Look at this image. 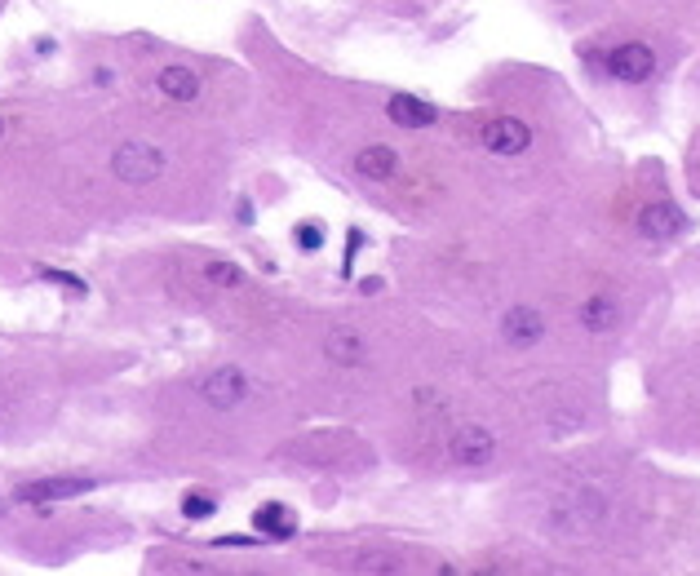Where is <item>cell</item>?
I'll use <instances>...</instances> for the list:
<instances>
[{
  "label": "cell",
  "mask_w": 700,
  "mask_h": 576,
  "mask_svg": "<svg viewBox=\"0 0 700 576\" xmlns=\"http://www.w3.org/2000/svg\"><path fill=\"white\" fill-rule=\"evenodd\" d=\"M204 280L218 284V288H240L244 284V271L235 262H209V266H204Z\"/></svg>",
  "instance_id": "obj_15"
},
{
  "label": "cell",
  "mask_w": 700,
  "mask_h": 576,
  "mask_svg": "<svg viewBox=\"0 0 700 576\" xmlns=\"http://www.w3.org/2000/svg\"><path fill=\"white\" fill-rule=\"evenodd\" d=\"M324 355L342 368H359L368 359V342L355 333V328H333V333L324 337Z\"/></svg>",
  "instance_id": "obj_10"
},
{
  "label": "cell",
  "mask_w": 700,
  "mask_h": 576,
  "mask_svg": "<svg viewBox=\"0 0 700 576\" xmlns=\"http://www.w3.org/2000/svg\"><path fill=\"white\" fill-rule=\"evenodd\" d=\"M182 514L187 519H209V514H218V497L213 492H191V497H182Z\"/></svg>",
  "instance_id": "obj_16"
},
{
  "label": "cell",
  "mask_w": 700,
  "mask_h": 576,
  "mask_svg": "<svg viewBox=\"0 0 700 576\" xmlns=\"http://www.w3.org/2000/svg\"><path fill=\"white\" fill-rule=\"evenodd\" d=\"M355 572H395V559H386V554H364V559L350 563Z\"/></svg>",
  "instance_id": "obj_17"
},
{
  "label": "cell",
  "mask_w": 700,
  "mask_h": 576,
  "mask_svg": "<svg viewBox=\"0 0 700 576\" xmlns=\"http://www.w3.org/2000/svg\"><path fill=\"white\" fill-rule=\"evenodd\" d=\"M156 85H160V94L169 102H195V98H200V76H195V67H182V63L160 67Z\"/></svg>",
  "instance_id": "obj_11"
},
{
  "label": "cell",
  "mask_w": 700,
  "mask_h": 576,
  "mask_svg": "<svg viewBox=\"0 0 700 576\" xmlns=\"http://www.w3.org/2000/svg\"><path fill=\"white\" fill-rule=\"evenodd\" d=\"M253 528H262V537H271V541H288L297 532V514L280 506V501H266V506L253 510Z\"/></svg>",
  "instance_id": "obj_12"
},
{
  "label": "cell",
  "mask_w": 700,
  "mask_h": 576,
  "mask_svg": "<svg viewBox=\"0 0 700 576\" xmlns=\"http://www.w3.org/2000/svg\"><path fill=\"white\" fill-rule=\"evenodd\" d=\"M40 280H54V284L71 288V293H85V280H76V275H67V271H40Z\"/></svg>",
  "instance_id": "obj_19"
},
{
  "label": "cell",
  "mask_w": 700,
  "mask_h": 576,
  "mask_svg": "<svg viewBox=\"0 0 700 576\" xmlns=\"http://www.w3.org/2000/svg\"><path fill=\"white\" fill-rule=\"evenodd\" d=\"M581 324H585V333H612V328L621 324V306H616L612 297H585Z\"/></svg>",
  "instance_id": "obj_14"
},
{
  "label": "cell",
  "mask_w": 700,
  "mask_h": 576,
  "mask_svg": "<svg viewBox=\"0 0 700 576\" xmlns=\"http://www.w3.org/2000/svg\"><path fill=\"white\" fill-rule=\"evenodd\" d=\"M603 63H607V71H612L616 80H625V85H643V80L656 71V54L647 45H638V40H630V45L612 49Z\"/></svg>",
  "instance_id": "obj_6"
},
{
  "label": "cell",
  "mask_w": 700,
  "mask_h": 576,
  "mask_svg": "<svg viewBox=\"0 0 700 576\" xmlns=\"http://www.w3.org/2000/svg\"><path fill=\"white\" fill-rule=\"evenodd\" d=\"M683 231H687V218H683V209H674V204L661 200V204H643V209H638V235H643V240L665 244Z\"/></svg>",
  "instance_id": "obj_7"
},
{
  "label": "cell",
  "mask_w": 700,
  "mask_h": 576,
  "mask_svg": "<svg viewBox=\"0 0 700 576\" xmlns=\"http://www.w3.org/2000/svg\"><path fill=\"white\" fill-rule=\"evenodd\" d=\"M111 173H116L125 187H147V182H160L164 178V151L151 147V142L133 138V142H120L111 151Z\"/></svg>",
  "instance_id": "obj_1"
},
{
  "label": "cell",
  "mask_w": 700,
  "mask_h": 576,
  "mask_svg": "<svg viewBox=\"0 0 700 576\" xmlns=\"http://www.w3.org/2000/svg\"><path fill=\"white\" fill-rule=\"evenodd\" d=\"M94 488H98V479H32L18 488V501H71Z\"/></svg>",
  "instance_id": "obj_8"
},
{
  "label": "cell",
  "mask_w": 700,
  "mask_h": 576,
  "mask_svg": "<svg viewBox=\"0 0 700 576\" xmlns=\"http://www.w3.org/2000/svg\"><path fill=\"white\" fill-rule=\"evenodd\" d=\"M452 461L457 466H470V470H479V466H488L492 457H497V435H492L488 426H479V421H470V426H461L457 435H452Z\"/></svg>",
  "instance_id": "obj_2"
},
{
  "label": "cell",
  "mask_w": 700,
  "mask_h": 576,
  "mask_svg": "<svg viewBox=\"0 0 700 576\" xmlns=\"http://www.w3.org/2000/svg\"><path fill=\"white\" fill-rule=\"evenodd\" d=\"M386 116L395 120L399 129H430L439 120V107L426 98H413V94H395L386 102Z\"/></svg>",
  "instance_id": "obj_9"
},
{
  "label": "cell",
  "mask_w": 700,
  "mask_h": 576,
  "mask_svg": "<svg viewBox=\"0 0 700 576\" xmlns=\"http://www.w3.org/2000/svg\"><path fill=\"white\" fill-rule=\"evenodd\" d=\"M479 142H483V151H492V156H523V151L532 147V129L514 116H497V120L483 125Z\"/></svg>",
  "instance_id": "obj_4"
},
{
  "label": "cell",
  "mask_w": 700,
  "mask_h": 576,
  "mask_svg": "<svg viewBox=\"0 0 700 576\" xmlns=\"http://www.w3.org/2000/svg\"><path fill=\"white\" fill-rule=\"evenodd\" d=\"M0 138H5V120H0Z\"/></svg>",
  "instance_id": "obj_20"
},
{
  "label": "cell",
  "mask_w": 700,
  "mask_h": 576,
  "mask_svg": "<svg viewBox=\"0 0 700 576\" xmlns=\"http://www.w3.org/2000/svg\"><path fill=\"white\" fill-rule=\"evenodd\" d=\"M249 377L240 373V368H218V373H209L200 382V395L209 408H218V413H231V408H240L244 399H249Z\"/></svg>",
  "instance_id": "obj_3"
},
{
  "label": "cell",
  "mask_w": 700,
  "mask_h": 576,
  "mask_svg": "<svg viewBox=\"0 0 700 576\" xmlns=\"http://www.w3.org/2000/svg\"><path fill=\"white\" fill-rule=\"evenodd\" d=\"M297 244H302V253H315L319 244H324V231H319L315 222H302L297 226Z\"/></svg>",
  "instance_id": "obj_18"
},
{
  "label": "cell",
  "mask_w": 700,
  "mask_h": 576,
  "mask_svg": "<svg viewBox=\"0 0 700 576\" xmlns=\"http://www.w3.org/2000/svg\"><path fill=\"white\" fill-rule=\"evenodd\" d=\"M501 337H506V346H514V351H532L545 337V315L537 306H510L501 315Z\"/></svg>",
  "instance_id": "obj_5"
},
{
  "label": "cell",
  "mask_w": 700,
  "mask_h": 576,
  "mask_svg": "<svg viewBox=\"0 0 700 576\" xmlns=\"http://www.w3.org/2000/svg\"><path fill=\"white\" fill-rule=\"evenodd\" d=\"M355 173L368 182H390L399 173V156L390 147H364L355 156Z\"/></svg>",
  "instance_id": "obj_13"
}]
</instances>
